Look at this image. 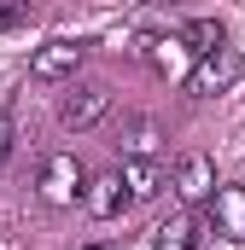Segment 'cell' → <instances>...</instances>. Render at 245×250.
Here are the masks:
<instances>
[{
	"label": "cell",
	"mask_w": 245,
	"mask_h": 250,
	"mask_svg": "<svg viewBox=\"0 0 245 250\" xmlns=\"http://www.w3.org/2000/svg\"><path fill=\"white\" fill-rule=\"evenodd\" d=\"M105 111H111V87H99V82H82V87H76V93L59 105V123L70 128V134H88V128L99 123Z\"/></svg>",
	"instance_id": "5"
},
{
	"label": "cell",
	"mask_w": 245,
	"mask_h": 250,
	"mask_svg": "<svg viewBox=\"0 0 245 250\" xmlns=\"http://www.w3.org/2000/svg\"><path fill=\"white\" fill-rule=\"evenodd\" d=\"M41 198H47L53 209H70L76 198H88V169H82L70 151H53V157L41 163Z\"/></svg>",
	"instance_id": "1"
},
{
	"label": "cell",
	"mask_w": 245,
	"mask_h": 250,
	"mask_svg": "<svg viewBox=\"0 0 245 250\" xmlns=\"http://www.w3.org/2000/svg\"><path fill=\"white\" fill-rule=\"evenodd\" d=\"M158 250H193V221H170V227H158Z\"/></svg>",
	"instance_id": "11"
},
{
	"label": "cell",
	"mask_w": 245,
	"mask_h": 250,
	"mask_svg": "<svg viewBox=\"0 0 245 250\" xmlns=\"http://www.w3.org/2000/svg\"><path fill=\"white\" fill-rule=\"evenodd\" d=\"M122 181H128V192H134V204H146V198H158V192L170 187L152 157H122Z\"/></svg>",
	"instance_id": "9"
},
{
	"label": "cell",
	"mask_w": 245,
	"mask_h": 250,
	"mask_svg": "<svg viewBox=\"0 0 245 250\" xmlns=\"http://www.w3.org/2000/svg\"><path fill=\"white\" fill-rule=\"evenodd\" d=\"M181 41H187V53H193V59H204V53L228 47V23H222V18H193V23L181 29Z\"/></svg>",
	"instance_id": "10"
},
{
	"label": "cell",
	"mask_w": 245,
	"mask_h": 250,
	"mask_svg": "<svg viewBox=\"0 0 245 250\" xmlns=\"http://www.w3.org/2000/svg\"><path fill=\"white\" fill-rule=\"evenodd\" d=\"M210 227L222 239H245V187H216V198H210Z\"/></svg>",
	"instance_id": "8"
},
{
	"label": "cell",
	"mask_w": 245,
	"mask_h": 250,
	"mask_svg": "<svg viewBox=\"0 0 245 250\" xmlns=\"http://www.w3.org/2000/svg\"><path fill=\"white\" fill-rule=\"evenodd\" d=\"M88 47H94V41L53 35V41H41V47H35V59H29V76H35V82H64V76H76V64L88 59Z\"/></svg>",
	"instance_id": "3"
},
{
	"label": "cell",
	"mask_w": 245,
	"mask_h": 250,
	"mask_svg": "<svg viewBox=\"0 0 245 250\" xmlns=\"http://www.w3.org/2000/svg\"><path fill=\"white\" fill-rule=\"evenodd\" d=\"M128 204H134V192H128V181H122V169H111V175H88V198H82V209H88L94 221H117Z\"/></svg>",
	"instance_id": "4"
},
{
	"label": "cell",
	"mask_w": 245,
	"mask_h": 250,
	"mask_svg": "<svg viewBox=\"0 0 245 250\" xmlns=\"http://www.w3.org/2000/svg\"><path fill=\"white\" fill-rule=\"evenodd\" d=\"M29 18H35V0H0V35L18 29V23H29Z\"/></svg>",
	"instance_id": "12"
},
{
	"label": "cell",
	"mask_w": 245,
	"mask_h": 250,
	"mask_svg": "<svg viewBox=\"0 0 245 250\" xmlns=\"http://www.w3.org/2000/svg\"><path fill=\"white\" fill-rule=\"evenodd\" d=\"M6 157H12V123L0 117V169H6Z\"/></svg>",
	"instance_id": "13"
},
{
	"label": "cell",
	"mask_w": 245,
	"mask_h": 250,
	"mask_svg": "<svg viewBox=\"0 0 245 250\" xmlns=\"http://www.w3.org/2000/svg\"><path fill=\"white\" fill-rule=\"evenodd\" d=\"M158 146H164L158 117H146V111H122V123H117V151H122V157H158Z\"/></svg>",
	"instance_id": "7"
},
{
	"label": "cell",
	"mask_w": 245,
	"mask_h": 250,
	"mask_svg": "<svg viewBox=\"0 0 245 250\" xmlns=\"http://www.w3.org/2000/svg\"><path fill=\"white\" fill-rule=\"evenodd\" d=\"M88 250H117V245H88Z\"/></svg>",
	"instance_id": "14"
},
{
	"label": "cell",
	"mask_w": 245,
	"mask_h": 250,
	"mask_svg": "<svg viewBox=\"0 0 245 250\" xmlns=\"http://www.w3.org/2000/svg\"><path fill=\"white\" fill-rule=\"evenodd\" d=\"M170 187L181 192V204H204V198H216V163H210L204 151H181Z\"/></svg>",
	"instance_id": "6"
},
{
	"label": "cell",
	"mask_w": 245,
	"mask_h": 250,
	"mask_svg": "<svg viewBox=\"0 0 245 250\" xmlns=\"http://www.w3.org/2000/svg\"><path fill=\"white\" fill-rule=\"evenodd\" d=\"M240 70L245 64H240L234 47H216V53H204V59L187 70V93H193V99H216V93H228V87L240 82Z\"/></svg>",
	"instance_id": "2"
}]
</instances>
